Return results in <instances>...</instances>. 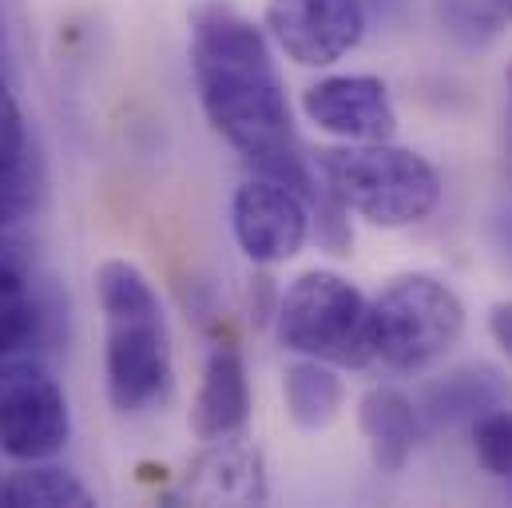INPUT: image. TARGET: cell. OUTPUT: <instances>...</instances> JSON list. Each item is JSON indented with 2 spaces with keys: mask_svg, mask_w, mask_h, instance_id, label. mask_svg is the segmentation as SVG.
Wrapping results in <instances>:
<instances>
[{
  "mask_svg": "<svg viewBox=\"0 0 512 508\" xmlns=\"http://www.w3.org/2000/svg\"><path fill=\"white\" fill-rule=\"evenodd\" d=\"M489 334L497 338V346L512 358V302H497L489 310Z\"/></svg>",
  "mask_w": 512,
  "mask_h": 508,
  "instance_id": "cell-21",
  "label": "cell"
},
{
  "mask_svg": "<svg viewBox=\"0 0 512 508\" xmlns=\"http://www.w3.org/2000/svg\"><path fill=\"white\" fill-rule=\"evenodd\" d=\"M0 489H4V481H0Z\"/></svg>",
  "mask_w": 512,
  "mask_h": 508,
  "instance_id": "cell-24",
  "label": "cell"
},
{
  "mask_svg": "<svg viewBox=\"0 0 512 508\" xmlns=\"http://www.w3.org/2000/svg\"><path fill=\"white\" fill-rule=\"evenodd\" d=\"M40 338V306L32 298L28 278L0 258V358L32 350Z\"/></svg>",
  "mask_w": 512,
  "mask_h": 508,
  "instance_id": "cell-17",
  "label": "cell"
},
{
  "mask_svg": "<svg viewBox=\"0 0 512 508\" xmlns=\"http://www.w3.org/2000/svg\"><path fill=\"white\" fill-rule=\"evenodd\" d=\"M266 36L302 68H330L366 36L362 0H266Z\"/></svg>",
  "mask_w": 512,
  "mask_h": 508,
  "instance_id": "cell-7",
  "label": "cell"
},
{
  "mask_svg": "<svg viewBox=\"0 0 512 508\" xmlns=\"http://www.w3.org/2000/svg\"><path fill=\"white\" fill-rule=\"evenodd\" d=\"M302 116L346 143H382L397 135V108L378 76H326L302 92Z\"/></svg>",
  "mask_w": 512,
  "mask_h": 508,
  "instance_id": "cell-9",
  "label": "cell"
},
{
  "mask_svg": "<svg viewBox=\"0 0 512 508\" xmlns=\"http://www.w3.org/2000/svg\"><path fill=\"white\" fill-rule=\"evenodd\" d=\"M251 421V378H247V362L235 346H215L203 381L191 405V429L199 441H227L239 437Z\"/></svg>",
  "mask_w": 512,
  "mask_h": 508,
  "instance_id": "cell-10",
  "label": "cell"
},
{
  "mask_svg": "<svg viewBox=\"0 0 512 508\" xmlns=\"http://www.w3.org/2000/svg\"><path fill=\"white\" fill-rule=\"evenodd\" d=\"M28 155V131H24V112L12 96V88L0 80V167H12Z\"/></svg>",
  "mask_w": 512,
  "mask_h": 508,
  "instance_id": "cell-20",
  "label": "cell"
},
{
  "mask_svg": "<svg viewBox=\"0 0 512 508\" xmlns=\"http://www.w3.org/2000/svg\"><path fill=\"white\" fill-rule=\"evenodd\" d=\"M509 92H512V68H509Z\"/></svg>",
  "mask_w": 512,
  "mask_h": 508,
  "instance_id": "cell-23",
  "label": "cell"
},
{
  "mask_svg": "<svg viewBox=\"0 0 512 508\" xmlns=\"http://www.w3.org/2000/svg\"><path fill=\"white\" fill-rule=\"evenodd\" d=\"M318 175L358 219L382 231L425 223L441 207L445 191L437 167L425 155L397 147L393 139L326 147L318 151Z\"/></svg>",
  "mask_w": 512,
  "mask_h": 508,
  "instance_id": "cell-3",
  "label": "cell"
},
{
  "mask_svg": "<svg viewBox=\"0 0 512 508\" xmlns=\"http://www.w3.org/2000/svg\"><path fill=\"white\" fill-rule=\"evenodd\" d=\"M505 381L493 370H457L441 378L425 397V417L433 425H457L473 421L493 405H505Z\"/></svg>",
  "mask_w": 512,
  "mask_h": 508,
  "instance_id": "cell-15",
  "label": "cell"
},
{
  "mask_svg": "<svg viewBox=\"0 0 512 508\" xmlns=\"http://www.w3.org/2000/svg\"><path fill=\"white\" fill-rule=\"evenodd\" d=\"M358 429L370 445V457L382 473H401L421 441V413L417 405L393 389V385H374L358 401Z\"/></svg>",
  "mask_w": 512,
  "mask_h": 508,
  "instance_id": "cell-12",
  "label": "cell"
},
{
  "mask_svg": "<svg viewBox=\"0 0 512 508\" xmlns=\"http://www.w3.org/2000/svg\"><path fill=\"white\" fill-rule=\"evenodd\" d=\"M36 203V175H32V163L28 155L12 167H0V231L20 223Z\"/></svg>",
  "mask_w": 512,
  "mask_h": 508,
  "instance_id": "cell-19",
  "label": "cell"
},
{
  "mask_svg": "<svg viewBox=\"0 0 512 508\" xmlns=\"http://www.w3.org/2000/svg\"><path fill=\"white\" fill-rule=\"evenodd\" d=\"M374 358L389 370L417 374L445 358L465 334V302L433 274H401L370 302Z\"/></svg>",
  "mask_w": 512,
  "mask_h": 508,
  "instance_id": "cell-5",
  "label": "cell"
},
{
  "mask_svg": "<svg viewBox=\"0 0 512 508\" xmlns=\"http://www.w3.org/2000/svg\"><path fill=\"white\" fill-rule=\"evenodd\" d=\"M0 505H8V508H88V505H96V497H92V489H88L76 473L60 469V465H52V461H28V465H20L12 477H4Z\"/></svg>",
  "mask_w": 512,
  "mask_h": 508,
  "instance_id": "cell-14",
  "label": "cell"
},
{
  "mask_svg": "<svg viewBox=\"0 0 512 508\" xmlns=\"http://www.w3.org/2000/svg\"><path fill=\"white\" fill-rule=\"evenodd\" d=\"M191 72L207 124L255 167V175L298 191L310 207L318 171L298 143L266 28L235 8H199L191 20Z\"/></svg>",
  "mask_w": 512,
  "mask_h": 508,
  "instance_id": "cell-1",
  "label": "cell"
},
{
  "mask_svg": "<svg viewBox=\"0 0 512 508\" xmlns=\"http://www.w3.org/2000/svg\"><path fill=\"white\" fill-rule=\"evenodd\" d=\"M282 397H286V413L298 429H326L346 405V381L326 362L302 358V362L286 366Z\"/></svg>",
  "mask_w": 512,
  "mask_h": 508,
  "instance_id": "cell-13",
  "label": "cell"
},
{
  "mask_svg": "<svg viewBox=\"0 0 512 508\" xmlns=\"http://www.w3.org/2000/svg\"><path fill=\"white\" fill-rule=\"evenodd\" d=\"M187 497L203 505H262L266 473L262 457L239 437L211 441V449L187 469Z\"/></svg>",
  "mask_w": 512,
  "mask_h": 508,
  "instance_id": "cell-11",
  "label": "cell"
},
{
  "mask_svg": "<svg viewBox=\"0 0 512 508\" xmlns=\"http://www.w3.org/2000/svg\"><path fill=\"white\" fill-rule=\"evenodd\" d=\"M501 243H505V251H509V258H512V207L501 215Z\"/></svg>",
  "mask_w": 512,
  "mask_h": 508,
  "instance_id": "cell-22",
  "label": "cell"
},
{
  "mask_svg": "<svg viewBox=\"0 0 512 508\" xmlns=\"http://www.w3.org/2000/svg\"><path fill=\"white\" fill-rule=\"evenodd\" d=\"M433 12L461 48H485L512 24V0H433Z\"/></svg>",
  "mask_w": 512,
  "mask_h": 508,
  "instance_id": "cell-16",
  "label": "cell"
},
{
  "mask_svg": "<svg viewBox=\"0 0 512 508\" xmlns=\"http://www.w3.org/2000/svg\"><path fill=\"white\" fill-rule=\"evenodd\" d=\"M72 437L64 385L32 354L0 358V457L28 465L52 461Z\"/></svg>",
  "mask_w": 512,
  "mask_h": 508,
  "instance_id": "cell-6",
  "label": "cell"
},
{
  "mask_svg": "<svg viewBox=\"0 0 512 508\" xmlns=\"http://www.w3.org/2000/svg\"><path fill=\"white\" fill-rule=\"evenodd\" d=\"M473 453L481 469L497 481L512 485V409L493 405L481 417H473Z\"/></svg>",
  "mask_w": 512,
  "mask_h": 508,
  "instance_id": "cell-18",
  "label": "cell"
},
{
  "mask_svg": "<svg viewBox=\"0 0 512 508\" xmlns=\"http://www.w3.org/2000/svg\"><path fill=\"white\" fill-rule=\"evenodd\" d=\"M278 342L290 354L362 370L374 362V330H370V302L366 294L334 274V270H306L298 274L274 310Z\"/></svg>",
  "mask_w": 512,
  "mask_h": 508,
  "instance_id": "cell-4",
  "label": "cell"
},
{
  "mask_svg": "<svg viewBox=\"0 0 512 508\" xmlns=\"http://www.w3.org/2000/svg\"><path fill=\"white\" fill-rule=\"evenodd\" d=\"M231 231L255 266H278L306 247L310 207L298 191L255 175L231 199Z\"/></svg>",
  "mask_w": 512,
  "mask_h": 508,
  "instance_id": "cell-8",
  "label": "cell"
},
{
  "mask_svg": "<svg viewBox=\"0 0 512 508\" xmlns=\"http://www.w3.org/2000/svg\"><path fill=\"white\" fill-rule=\"evenodd\" d=\"M96 298L104 314V389L116 413L159 409L175 385L171 326L159 290L128 258L96 266Z\"/></svg>",
  "mask_w": 512,
  "mask_h": 508,
  "instance_id": "cell-2",
  "label": "cell"
}]
</instances>
